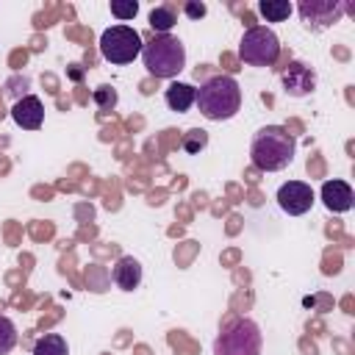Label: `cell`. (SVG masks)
Returning <instances> with one entry per match:
<instances>
[{
    "label": "cell",
    "instance_id": "cell-1",
    "mask_svg": "<svg viewBox=\"0 0 355 355\" xmlns=\"http://www.w3.org/2000/svg\"><path fill=\"white\" fill-rule=\"evenodd\" d=\"M294 150H297V141L286 128L266 125L252 136L250 158H252V166L261 172H280L294 161Z\"/></svg>",
    "mask_w": 355,
    "mask_h": 355
},
{
    "label": "cell",
    "instance_id": "cell-2",
    "mask_svg": "<svg viewBox=\"0 0 355 355\" xmlns=\"http://www.w3.org/2000/svg\"><path fill=\"white\" fill-rule=\"evenodd\" d=\"M197 108L205 119L211 122H222L239 114L241 108V89L236 83V78L230 75H214L208 78L200 89H197Z\"/></svg>",
    "mask_w": 355,
    "mask_h": 355
},
{
    "label": "cell",
    "instance_id": "cell-3",
    "mask_svg": "<svg viewBox=\"0 0 355 355\" xmlns=\"http://www.w3.org/2000/svg\"><path fill=\"white\" fill-rule=\"evenodd\" d=\"M141 61L150 75L155 78H175L186 67V47L178 36H155L150 44L141 47Z\"/></svg>",
    "mask_w": 355,
    "mask_h": 355
},
{
    "label": "cell",
    "instance_id": "cell-4",
    "mask_svg": "<svg viewBox=\"0 0 355 355\" xmlns=\"http://www.w3.org/2000/svg\"><path fill=\"white\" fill-rule=\"evenodd\" d=\"M261 327L252 319H239L214 341V355H261Z\"/></svg>",
    "mask_w": 355,
    "mask_h": 355
},
{
    "label": "cell",
    "instance_id": "cell-5",
    "mask_svg": "<svg viewBox=\"0 0 355 355\" xmlns=\"http://www.w3.org/2000/svg\"><path fill=\"white\" fill-rule=\"evenodd\" d=\"M239 55L250 67H272L280 55V39L275 36L272 28H263V25L247 28L239 42Z\"/></svg>",
    "mask_w": 355,
    "mask_h": 355
},
{
    "label": "cell",
    "instance_id": "cell-6",
    "mask_svg": "<svg viewBox=\"0 0 355 355\" xmlns=\"http://www.w3.org/2000/svg\"><path fill=\"white\" fill-rule=\"evenodd\" d=\"M141 36L130 25H111L100 36V55L111 64H130L141 53Z\"/></svg>",
    "mask_w": 355,
    "mask_h": 355
},
{
    "label": "cell",
    "instance_id": "cell-7",
    "mask_svg": "<svg viewBox=\"0 0 355 355\" xmlns=\"http://www.w3.org/2000/svg\"><path fill=\"white\" fill-rule=\"evenodd\" d=\"M297 11L308 28H327L344 17L347 6L341 0H302Z\"/></svg>",
    "mask_w": 355,
    "mask_h": 355
},
{
    "label": "cell",
    "instance_id": "cell-8",
    "mask_svg": "<svg viewBox=\"0 0 355 355\" xmlns=\"http://www.w3.org/2000/svg\"><path fill=\"white\" fill-rule=\"evenodd\" d=\"M277 205L286 214L300 216V214L311 211V205H313V189L308 183H302V180H288V183H283L277 189Z\"/></svg>",
    "mask_w": 355,
    "mask_h": 355
},
{
    "label": "cell",
    "instance_id": "cell-9",
    "mask_svg": "<svg viewBox=\"0 0 355 355\" xmlns=\"http://www.w3.org/2000/svg\"><path fill=\"white\" fill-rule=\"evenodd\" d=\"M316 86V75L311 67H305L302 61H291L288 69L283 72V89L291 94V97H305L311 94Z\"/></svg>",
    "mask_w": 355,
    "mask_h": 355
},
{
    "label": "cell",
    "instance_id": "cell-10",
    "mask_svg": "<svg viewBox=\"0 0 355 355\" xmlns=\"http://www.w3.org/2000/svg\"><path fill=\"white\" fill-rule=\"evenodd\" d=\"M322 202L333 214H344L355 202V191L347 180H324L322 183Z\"/></svg>",
    "mask_w": 355,
    "mask_h": 355
},
{
    "label": "cell",
    "instance_id": "cell-11",
    "mask_svg": "<svg viewBox=\"0 0 355 355\" xmlns=\"http://www.w3.org/2000/svg\"><path fill=\"white\" fill-rule=\"evenodd\" d=\"M11 116H14V122H17L19 128L36 130V128H42V122H44V105H42V100H39L36 94H25L22 100L14 103Z\"/></svg>",
    "mask_w": 355,
    "mask_h": 355
},
{
    "label": "cell",
    "instance_id": "cell-12",
    "mask_svg": "<svg viewBox=\"0 0 355 355\" xmlns=\"http://www.w3.org/2000/svg\"><path fill=\"white\" fill-rule=\"evenodd\" d=\"M111 277H114V283H116L122 291H133V288H139V283H141V263H139L133 255H122V258L114 263Z\"/></svg>",
    "mask_w": 355,
    "mask_h": 355
},
{
    "label": "cell",
    "instance_id": "cell-13",
    "mask_svg": "<svg viewBox=\"0 0 355 355\" xmlns=\"http://www.w3.org/2000/svg\"><path fill=\"white\" fill-rule=\"evenodd\" d=\"M164 97H166V105H169L172 111L183 114V111H189V108L194 105V100H197V89H194L191 83H178V80H175V83L166 86Z\"/></svg>",
    "mask_w": 355,
    "mask_h": 355
},
{
    "label": "cell",
    "instance_id": "cell-14",
    "mask_svg": "<svg viewBox=\"0 0 355 355\" xmlns=\"http://www.w3.org/2000/svg\"><path fill=\"white\" fill-rule=\"evenodd\" d=\"M33 355H69L67 338L61 333H44L36 344H33Z\"/></svg>",
    "mask_w": 355,
    "mask_h": 355
},
{
    "label": "cell",
    "instance_id": "cell-15",
    "mask_svg": "<svg viewBox=\"0 0 355 355\" xmlns=\"http://www.w3.org/2000/svg\"><path fill=\"white\" fill-rule=\"evenodd\" d=\"M294 11V6L288 0H261L258 3V14L266 17V22H283L288 19Z\"/></svg>",
    "mask_w": 355,
    "mask_h": 355
},
{
    "label": "cell",
    "instance_id": "cell-16",
    "mask_svg": "<svg viewBox=\"0 0 355 355\" xmlns=\"http://www.w3.org/2000/svg\"><path fill=\"white\" fill-rule=\"evenodd\" d=\"M175 22H178V17H175V8H172V6H158V8L150 11V28H153L158 36L169 33V31L175 28Z\"/></svg>",
    "mask_w": 355,
    "mask_h": 355
},
{
    "label": "cell",
    "instance_id": "cell-17",
    "mask_svg": "<svg viewBox=\"0 0 355 355\" xmlns=\"http://www.w3.org/2000/svg\"><path fill=\"white\" fill-rule=\"evenodd\" d=\"M205 144H208V133H205V130L191 128V130L183 133V150H186L189 155H197L200 150H205Z\"/></svg>",
    "mask_w": 355,
    "mask_h": 355
},
{
    "label": "cell",
    "instance_id": "cell-18",
    "mask_svg": "<svg viewBox=\"0 0 355 355\" xmlns=\"http://www.w3.org/2000/svg\"><path fill=\"white\" fill-rule=\"evenodd\" d=\"M17 344V327L8 316H0V355H8Z\"/></svg>",
    "mask_w": 355,
    "mask_h": 355
},
{
    "label": "cell",
    "instance_id": "cell-19",
    "mask_svg": "<svg viewBox=\"0 0 355 355\" xmlns=\"http://www.w3.org/2000/svg\"><path fill=\"white\" fill-rule=\"evenodd\" d=\"M111 14L119 19V22H128L139 14V3L136 0H111Z\"/></svg>",
    "mask_w": 355,
    "mask_h": 355
},
{
    "label": "cell",
    "instance_id": "cell-20",
    "mask_svg": "<svg viewBox=\"0 0 355 355\" xmlns=\"http://www.w3.org/2000/svg\"><path fill=\"white\" fill-rule=\"evenodd\" d=\"M94 103L103 108V111H111L116 105V92L111 86H97L94 89Z\"/></svg>",
    "mask_w": 355,
    "mask_h": 355
},
{
    "label": "cell",
    "instance_id": "cell-21",
    "mask_svg": "<svg viewBox=\"0 0 355 355\" xmlns=\"http://www.w3.org/2000/svg\"><path fill=\"white\" fill-rule=\"evenodd\" d=\"M183 11H186V17L189 19H200V17H205V3H197V0H191V3H186L183 6Z\"/></svg>",
    "mask_w": 355,
    "mask_h": 355
}]
</instances>
